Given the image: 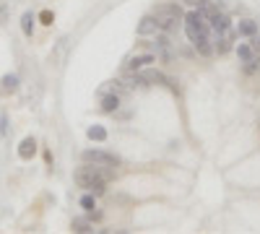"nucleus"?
<instances>
[{
  "instance_id": "nucleus-16",
  "label": "nucleus",
  "mask_w": 260,
  "mask_h": 234,
  "mask_svg": "<svg viewBox=\"0 0 260 234\" xmlns=\"http://www.w3.org/2000/svg\"><path fill=\"white\" fill-rule=\"evenodd\" d=\"M21 32H24V36L32 39V34H34V13L32 11H26L24 16H21Z\"/></svg>"
},
{
  "instance_id": "nucleus-13",
  "label": "nucleus",
  "mask_w": 260,
  "mask_h": 234,
  "mask_svg": "<svg viewBox=\"0 0 260 234\" xmlns=\"http://www.w3.org/2000/svg\"><path fill=\"white\" fill-rule=\"evenodd\" d=\"M34 154H37V141L34 138H24L21 146H19V156L24 162H29V159H34Z\"/></svg>"
},
{
  "instance_id": "nucleus-22",
  "label": "nucleus",
  "mask_w": 260,
  "mask_h": 234,
  "mask_svg": "<svg viewBox=\"0 0 260 234\" xmlns=\"http://www.w3.org/2000/svg\"><path fill=\"white\" fill-rule=\"evenodd\" d=\"M39 18H42V24H44V26H52V21H55L52 11H42V16H39Z\"/></svg>"
},
{
  "instance_id": "nucleus-9",
  "label": "nucleus",
  "mask_w": 260,
  "mask_h": 234,
  "mask_svg": "<svg viewBox=\"0 0 260 234\" xmlns=\"http://www.w3.org/2000/svg\"><path fill=\"white\" fill-rule=\"evenodd\" d=\"M135 32H138V36H149V34H156V32H159V24H156V16H154V13H151V16H143Z\"/></svg>"
},
{
  "instance_id": "nucleus-15",
  "label": "nucleus",
  "mask_w": 260,
  "mask_h": 234,
  "mask_svg": "<svg viewBox=\"0 0 260 234\" xmlns=\"http://www.w3.org/2000/svg\"><path fill=\"white\" fill-rule=\"evenodd\" d=\"M255 55H258V52L252 50L250 42H240V44H237V57H240V63H247V60L255 57Z\"/></svg>"
},
{
  "instance_id": "nucleus-6",
  "label": "nucleus",
  "mask_w": 260,
  "mask_h": 234,
  "mask_svg": "<svg viewBox=\"0 0 260 234\" xmlns=\"http://www.w3.org/2000/svg\"><path fill=\"white\" fill-rule=\"evenodd\" d=\"M156 57L162 60V63H172L174 60V50H172V42L167 34H159L156 36Z\"/></svg>"
},
{
  "instance_id": "nucleus-17",
  "label": "nucleus",
  "mask_w": 260,
  "mask_h": 234,
  "mask_svg": "<svg viewBox=\"0 0 260 234\" xmlns=\"http://www.w3.org/2000/svg\"><path fill=\"white\" fill-rule=\"evenodd\" d=\"M71 229H73V232H78V234H86V232H94V226H91L89 218H73Z\"/></svg>"
},
{
  "instance_id": "nucleus-20",
  "label": "nucleus",
  "mask_w": 260,
  "mask_h": 234,
  "mask_svg": "<svg viewBox=\"0 0 260 234\" xmlns=\"http://www.w3.org/2000/svg\"><path fill=\"white\" fill-rule=\"evenodd\" d=\"M0 84H3L5 91H16V89H19V78H16V75H3Z\"/></svg>"
},
{
  "instance_id": "nucleus-5",
  "label": "nucleus",
  "mask_w": 260,
  "mask_h": 234,
  "mask_svg": "<svg viewBox=\"0 0 260 234\" xmlns=\"http://www.w3.org/2000/svg\"><path fill=\"white\" fill-rule=\"evenodd\" d=\"M208 26H211V32L213 34H229L232 32V18L226 16V11H221V13H213V16H208Z\"/></svg>"
},
{
  "instance_id": "nucleus-26",
  "label": "nucleus",
  "mask_w": 260,
  "mask_h": 234,
  "mask_svg": "<svg viewBox=\"0 0 260 234\" xmlns=\"http://www.w3.org/2000/svg\"><path fill=\"white\" fill-rule=\"evenodd\" d=\"M258 127H260V120H258Z\"/></svg>"
},
{
  "instance_id": "nucleus-11",
  "label": "nucleus",
  "mask_w": 260,
  "mask_h": 234,
  "mask_svg": "<svg viewBox=\"0 0 260 234\" xmlns=\"http://www.w3.org/2000/svg\"><path fill=\"white\" fill-rule=\"evenodd\" d=\"M234 32H237V36H255V34H258V21L242 18L240 24L234 26Z\"/></svg>"
},
{
  "instance_id": "nucleus-7",
  "label": "nucleus",
  "mask_w": 260,
  "mask_h": 234,
  "mask_svg": "<svg viewBox=\"0 0 260 234\" xmlns=\"http://www.w3.org/2000/svg\"><path fill=\"white\" fill-rule=\"evenodd\" d=\"M151 63H156L154 52H149V55H135V57H130L125 63V71H141L143 65H151Z\"/></svg>"
},
{
  "instance_id": "nucleus-8",
  "label": "nucleus",
  "mask_w": 260,
  "mask_h": 234,
  "mask_svg": "<svg viewBox=\"0 0 260 234\" xmlns=\"http://www.w3.org/2000/svg\"><path fill=\"white\" fill-rule=\"evenodd\" d=\"M193 47H195V52H198L201 57H211L213 52H216V47H213V42H211V34H205V36H201V39H195Z\"/></svg>"
},
{
  "instance_id": "nucleus-10",
  "label": "nucleus",
  "mask_w": 260,
  "mask_h": 234,
  "mask_svg": "<svg viewBox=\"0 0 260 234\" xmlns=\"http://www.w3.org/2000/svg\"><path fill=\"white\" fill-rule=\"evenodd\" d=\"M234 36H237V32L232 29L229 34H219L216 36V42H213V47H216V52L219 55H226L229 50H232V42H234Z\"/></svg>"
},
{
  "instance_id": "nucleus-2",
  "label": "nucleus",
  "mask_w": 260,
  "mask_h": 234,
  "mask_svg": "<svg viewBox=\"0 0 260 234\" xmlns=\"http://www.w3.org/2000/svg\"><path fill=\"white\" fill-rule=\"evenodd\" d=\"M154 16H156L159 29L167 32V34L177 32L180 21H185V13H182L180 3H159V5H154Z\"/></svg>"
},
{
  "instance_id": "nucleus-23",
  "label": "nucleus",
  "mask_w": 260,
  "mask_h": 234,
  "mask_svg": "<svg viewBox=\"0 0 260 234\" xmlns=\"http://www.w3.org/2000/svg\"><path fill=\"white\" fill-rule=\"evenodd\" d=\"M185 5H193V8H203V5H208V0H182Z\"/></svg>"
},
{
  "instance_id": "nucleus-14",
  "label": "nucleus",
  "mask_w": 260,
  "mask_h": 234,
  "mask_svg": "<svg viewBox=\"0 0 260 234\" xmlns=\"http://www.w3.org/2000/svg\"><path fill=\"white\" fill-rule=\"evenodd\" d=\"M117 109H120V94L104 91V96H102V112H117Z\"/></svg>"
},
{
  "instance_id": "nucleus-25",
  "label": "nucleus",
  "mask_w": 260,
  "mask_h": 234,
  "mask_svg": "<svg viewBox=\"0 0 260 234\" xmlns=\"http://www.w3.org/2000/svg\"><path fill=\"white\" fill-rule=\"evenodd\" d=\"M5 13H8V11H5V5H0V24H5Z\"/></svg>"
},
{
  "instance_id": "nucleus-19",
  "label": "nucleus",
  "mask_w": 260,
  "mask_h": 234,
  "mask_svg": "<svg viewBox=\"0 0 260 234\" xmlns=\"http://www.w3.org/2000/svg\"><path fill=\"white\" fill-rule=\"evenodd\" d=\"M86 135H89L91 141H99V143H102V141H107V130H104L102 125H91L89 130H86Z\"/></svg>"
},
{
  "instance_id": "nucleus-24",
  "label": "nucleus",
  "mask_w": 260,
  "mask_h": 234,
  "mask_svg": "<svg viewBox=\"0 0 260 234\" xmlns=\"http://www.w3.org/2000/svg\"><path fill=\"white\" fill-rule=\"evenodd\" d=\"M250 44H252V50L260 55V34H255V36H250Z\"/></svg>"
},
{
  "instance_id": "nucleus-21",
  "label": "nucleus",
  "mask_w": 260,
  "mask_h": 234,
  "mask_svg": "<svg viewBox=\"0 0 260 234\" xmlns=\"http://www.w3.org/2000/svg\"><path fill=\"white\" fill-rule=\"evenodd\" d=\"M81 208H83V211H86V214H89V211H94V208H96V200H94V193H89V195H83V198H81Z\"/></svg>"
},
{
  "instance_id": "nucleus-18",
  "label": "nucleus",
  "mask_w": 260,
  "mask_h": 234,
  "mask_svg": "<svg viewBox=\"0 0 260 234\" xmlns=\"http://www.w3.org/2000/svg\"><path fill=\"white\" fill-rule=\"evenodd\" d=\"M242 71L247 75H258L260 73V55L258 57H250L247 63H242Z\"/></svg>"
},
{
  "instance_id": "nucleus-4",
  "label": "nucleus",
  "mask_w": 260,
  "mask_h": 234,
  "mask_svg": "<svg viewBox=\"0 0 260 234\" xmlns=\"http://www.w3.org/2000/svg\"><path fill=\"white\" fill-rule=\"evenodd\" d=\"M83 162L89 164H104V167H120L122 159L112 151H102V148H86L83 151Z\"/></svg>"
},
{
  "instance_id": "nucleus-3",
  "label": "nucleus",
  "mask_w": 260,
  "mask_h": 234,
  "mask_svg": "<svg viewBox=\"0 0 260 234\" xmlns=\"http://www.w3.org/2000/svg\"><path fill=\"white\" fill-rule=\"evenodd\" d=\"M185 34L190 42L201 39V36L211 34V26H208V16L203 11H190L185 13Z\"/></svg>"
},
{
  "instance_id": "nucleus-1",
  "label": "nucleus",
  "mask_w": 260,
  "mask_h": 234,
  "mask_svg": "<svg viewBox=\"0 0 260 234\" xmlns=\"http://www.w3.org/2000/svg\"><path fill=\"white\" fill-rule=\"evenodd\" d=\"M112 177H114V172L104 169V164H89V162L73 172L75 185L83 187V190H89V193H94V195H104L107 182H110Z\"/></svg>"
},
{
  "instance_id": "nucleus-12",
  "label": "nucleus",
  "mask_w": 260,
  "mask_h": 234,
  "mask_svg": "<svg viewBox=\"0 0 260 234\" xmlns=\"http://www.w3.org/2000/svg\"><path fill=\"white\" fill-rule=\"evenodd\" d=\"M143 75V81H146V86H169V78H167L164 73H159V71H146V73H141Z\"/></svg>"
}]
</instances>
